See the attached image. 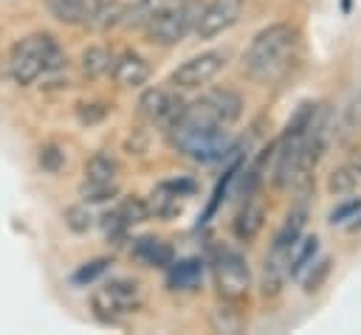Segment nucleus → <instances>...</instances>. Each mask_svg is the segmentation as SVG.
<instances>
[{
    "mask_svg": "<svg viewBox=\"0 0 361 335\" xmlns=\"http://www.w3.org/2000/svg\"><path fill=\"white\" fill-rule=\"evenodd\" d=\"M299 48V34L288 23H274L262 28L245 48L243 53V70L248 79L259 84H274L282 79L296 56Z\"/></svg>",
    "mask_w": 361,
    "mask_h": 335,
    "instance_id": "obj_1",
    "label": "nucleus"
},
{
    "mask_svg": "<svg viewBox=\"0 0 361 335\" xmlns=\"http://www.w3.org/2000/svg\"><path fill=\"white\" fill-rule=\"evenodd\" d=\"M6 70L14 84L25 87V84L37 82L39 76L54 79L56 73H62L65 53L51 34H31L11 48V53L6 59Z\"/></svg>",
    "mask_w": 361,
    "mask_h": 335,
    "instance_id": "obj_2",
    "label": "nucleus"
},
{
    "mask_svg": "<svg viewBox=\"0 0 361 335\" xmlns=\"http://www.w3.org/2000/svg\"><path fill=\"white\" fill-rule=\"evenodd\" d=\"M166 129H169V144H172L180 155H186V158H192V160H197V163H217V160H223V158L231 152V146H234L228 127L195 124V121L178 115L175 124H169Z\"/></svg>",
    "mask_w": 361,
    "mask_h": 335,
    "instance_id": "obj_3",
    "label": "nucleus"
},
{
    "mask_svg": "<svg viewBox=\"0 0 361 335\" xmlns=\"http://www.w3.org/2000/svg\"><path fill=\"white\" fill-rule=\"evenodd\" d=\"M141 304H144V293H141V284L133 279H110L90 293L93 315L107 324L121 321L124 315L135 312Z\"/></svg>",
    "mask_w": 361,
    "mask_h": 335,
    "instance_id": "obj_4",
    "label": "nucleus"
},
{
    "mask_svg": "<svg viewBox=\"0 0 361 335\" xmlns=\"http://www.w3.org/2000/svg\"><path fill=\"white\" fill-rule=\"evenodd\" d=\"M197 14H200V8H197L195 0H172L164 8H158L144 28H147V34H149L152 42H158V45H175V42H180L195 28Z\"/></svg>",
    "mask_w": 361,
    "mask_h": 335,
    "instance_id": "obj_5",
    "label": "nucleus"
},
{
    "mask_svg": "<svg viewBox=\"0 0 361 335\" xmlns=\"http://www.w3.org/2000/svg\"><path fill=\"white\" fill-rule=\"evenodd\" d=\"M243 113V99L240 93L228 87H214L195 99L189 107H183L180 118H189L195 124H209V127H231Z\"/></svg>",
    "mask_w": 361,
    "mask_h": 335,
    "instance_id": "obj_6",
    "label": "nucleus"
},
{
    "mask_svg": "<svg viewBox=\"0 0 361 335\" xmlns=\"http://www.w3.org/2000/svg\"><path fill=\"white\" fill-rule=\"evenodd\" d=\"M212 273H214V287L220 301H231V304H243L248 298L251 290V270L248 262L237 253V251H217L214 262H212Z\"/></svg>",
    "mask_w": 361,
    "mask_h": 335,
    "instance_id": "obj_7",
    "label": "nucleus"
},
{
    "mask_svg": "<svg viewBox=\"0 0 361 335\" xmlns=\"http://www.w3.org/2000/svg\"><path fill=\"white\" fill-rule=\"evenodd\" d=\"M226 68V53L223 51H203L192 59H186L183 65H178L169 76L175 90H195L209 84L220 70Z\"/></svg>",
    "mask_w": 361,
    "mask_h": 335,
    "instance_id": "obj_8",
    "label": "nucleus"
},
{
    "mask_svg": "<svg viewBox=\"0 0 361 335\" xmlns=\"http://www.w3.org/2000/svg\"><path fill=\"white\" fill-rule=\"evenodd\" d=\"M116 175H118V163L110 152H96L87 163H85V183H82V197L96 203V200H107L118 191L116 186Z\"/></svg>",
    "mask_w": 361,
    "mask_h": 335,
    "instance_id": "obj_9",
    "label": "nucleus"
},
{
    "mask_svg": "<svg viewBox=\"0 0 361 335\" xmlns=\"http://www.w3.org/2000/svg\"><path fill=\"white\" fill-rule=\"evenodd\" d=\"M245 0H209L206 8H200L197 23H195V34L200 39H214L223 31H228L243 11Z\"/></svg>",
    "mask_w": 361,
    "mask_h": 335,
    "instance_id": "obj_10",
    "label": "nucleus"
},
{
    "mask_svg": "<svg viewBox=\"0 0 361 335\" xmlns=\"http://www.w3.org/2000/svg\"><path fill=\"white\" fill-rule=\"evenodd\" d=\"M183 107H186V104L180 101V96H178L175 90H166V87H149V90H144V96H141V101H138L141 115H144L147 121L164 124V127L175 124V118L183 113Z\"/></svg>",
    "mask_w": 361,
    "mask_h": 335,
    "instance_id": "obj_11",
    "label": "nucleus"
},
{
    "mask_svg": "<svg viewBox=\"0 0 361 335\" xmlns=\"http://www.w3.org/2000/svg\"><path fill=\"white\" fill-rule=\"evenodd\" d=\"M290 245H282V242H274L268 256H265V265H262V296H279V290L285 287V282L290 279Z\"/></svg>",
    "mask_w": 361,
    "mask_h": 335,
    "instance_id": "obj_12",
    "label": "nucleus"
},
{
    "mask_svg": "<svg viewBox=\"0 0 361 335\" xmlns=\"http://www.w3.org/2000/svg\"><path fill=\"white\" fill-rule=\"evenodd\" d=\"M110 70H113L116 84H118V87H127V90L141 87V84H147V79H149V65H147V59L138 56L135 51H124L121 56H116Z\"/></svg>",
    "mask_w": 361,
    "mask_h": 335,
    "instance_id": "obj_13",
    "label": "nucleus"
},
{
    "mask_svg": "<svg viewBox=\"0 0 361 335\" xmlns=\"http://www.w3.org/2000/svg\"><path fill=\"white\" fill-rule=\"evenodd\" d=\"M133 256H135L138 262H144L147 267H169L172 259H175L169 242H164V239H158V236H141V239H135Z\"/></svg>",
    "mask_w": 361,
    "mask_h": 335,
    "instance_id": "obj_14",
    "label": "nucleus"
},
{
    "mask_svg": "<svg viewBox=\"0 0 361 335\" xmlns=\"http://www.w3.org/2000/svg\"><path fill=\"white\" fill-rule=\"evenodd\" d=\"M262 222H265V208L262 203L257 200H245V206L237 211L234 217V236L240 242H251L259 231H262Z\"/></svg>",
    "mask_w": 361,
    "mask_h": 335,
    "instance_id": "obj_15",
    "label": "nucleus"
},
{
    "mask_svg": "<svg viewBox=\"0 0 361 335\" xmlns=\"http://www.w3.org/2000/svg\"><path fill=\"white\" fill-rule=\"evenodd\" d=\"M48 11L65 25H87L96 0H45Z\"/></svg>",
    "mask_w": 361,
    "mask_h": 335,
    "instance_id": "obj_16",
    "label": "nucleus"
},
{
    "mask_svg": "<svg viewBox=\"0 0 361 335\" xmlns=\"http://www.w3.org/2000/svg\"><path fill=\"white\" fill-rule=\"evenodd\" d=\"M169 287L172 290H195L200 284L203 267L197 259H186V262H172L169 265Z\"/></svg>",
    "mask_w": 361,
    "mask_h": 335,
    "instance_id": "obj_17",
    "label": "nucleus"
},
{
    "mask_svg": "<svg viewBox=\"0 0 361 335\" xmlns=\"http://www.w3.org/2000/svg\"><path fill=\"white\" fill-rule=\"evenodd\" d=\"M110 68H113V53H110V48H104V45H90L87 51H82V73H85L87 79H99V76L110 73Z\"/></svg>",
    "mask_w": 361,
    "mask_h": 335,
    "instance_id": "obj_18",
    "label": "nucleus"
},
{
    "mask_svg": "<svg viewBox=\"0 0 361 335\" xmlns=\"http://www.w3.org/2000/svg\"><path fill=\"white\" fill-rule=\"evenodd\" d=\"M316 253H319V239L316 236H307V239H302V245H293V251H290V276L302 279V273L307 267H313Z\"/></svg>",
    "mask_w": 361,
    "mask_h": 335,
    "instance_id": "obj_19",
    "label": "nucleus"
},
{
    "mask_svg": "<svg viewBox=\"0 0 361 335\" xmlns=\"http://www.w3.org/2000/svg\"><path fill=\"white\" fill-rule=\"evenodd\" d=\"M237 307H240V304L223 301V304L214 310V315H212L214 329H220V332H240V329L245 327V315H243Z\"/></svg>",
    "mask_w": 361,
    "mask_h": 335,
    "instance_id": "obj_20",
    "label": "nucleus"
},
{
    "mask_svg": "<svg viewBox=\"0 0 361 335\" xmlns=\"http://www.w3.org/2000/svg\"><path fill=\"white\" fill-rule=\"evenodd\" d=\"M302 225H305V211L302 208H296V211H290L288 214V220H285V225L279 228V234L274 236V242H282V245H296L299 242V236H302Z\"/></svg>",
    "mask_w": 361,
    "mask_h": 335,
    "instance_id": "obj_21",
    "label": "nucleus"
},
{
    "mask_svg": "<svg viewBox=\"0 0 361 335\" xmlns=\"http://www.w3.org/2000/svg\"><path fill=\"white\" fill-rule=\"evenodd\" d=\"M65 225H68L73 234L90 231V225H93L90 208H87V206H71V208H65Z\"/></svg>",
    "mask_w": 361,
    "mask_h": 335,
    "instance_id": "obj_22",
    "label": "nucleus"
},
{
    "mask_svg": "<svg viewBox=\"0 0 361 335\" xmlns=\"http://www.w3.org/2000/svg\"><path fill=\"white\" fill-rule=\"evenodd\" d=\"M355 183H358V175H355L350 166H341V169H336V172L330 175L327 189H330V194H347V191L355 189Z\"/></svg>",
    "mask_w": 361,
    "mask_h": 335,
    "instance_id": "obj_23",
    "label": "nucleus"
},
{
    "mask_svg": "<svg viewBox=\"0 0 361 335\" xmlns=\"http://www.w3.org/2000/svg\"><path fill=\"white\" fill-rule=\"evenodd\" d=\"M107 259H96V262H87V265H82L76 273H73V284H93L104 270H107Z\"/></svg>",
    "mask_w": 361,
    "mask_h": 335,
    "instance_id": "obj_24",
    "label": "nucleus"
},
{
    "mask_svg": "<svg viewBox=\"0 0 361 335\" xmlns=\"http://www.w3.org/2000/svg\"><path fill=\"white\" fill-rule=\"evenodd\" d=\"M62 163H65V152H62L59 146L48 144V146H42V149H39V166H42L45 172L56 175V172L62 169Z\"/></svg>",
    "mask_w": 361,
    "mask_h": 335,
    "instance_id": "obj_25",
    "label": "nucleus"
},
{
    "mask_svg": "<svg viewBox=\"0 0 361 335\" xmlns=\"http://www.w3.org/2000/svg\"><path fill=\"white\" fill-rule=\"evenodd\" d=\"M361 211V200H350V203H341L333 214H330V222L336 225V222H344L347 217H353V214H358Z\"/></svg>",
    "mask_w": 361,
    "mask_h": 335,
    "instance_id": "obj_26",
    "label": "nucleus"
},
{
    "mask_svg": "<svg viewBox=\"0 0 361 335\" xmlns=\"http://www.w3.org/2000/svg\"><path fill=\"white\" fill-rule=\"evenodd\" d=\"M327 265H330V262H327V259H322V262H319V267H316V273L310 270V276L305 279V290H307V293L319 290V282L324 279V273H327Z\"/></svg>",
    "mask_w": 361,
    "mask_h": 335,
    "instance_id": "obj_27",
    "label": "nucleus"
}]
</instances>
